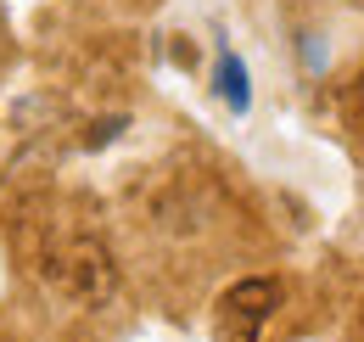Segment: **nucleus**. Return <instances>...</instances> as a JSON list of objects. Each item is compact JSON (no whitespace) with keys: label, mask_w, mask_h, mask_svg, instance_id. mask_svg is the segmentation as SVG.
Instances as JSON below:
<instances>
[{"label":"nucleus","mask_w":364,"mask_h":342,"mask_svg":"<svg viewBox=\"0 0 364 342\" xmlns=\"http://www.w3.org/2000/svg\"><path fill=\"white\" fill-rule=\"evenodd\" d=\"M280 281L274 275H252V281H235L230 292H219L213 303V337L219 342H258L264 326L274 320L280 309Z\"/></svg>","instance_id":"obj_1"},{"label":"nucleus","mask_w":364,"mask_h":342,"mask_svg":"<svg viewBox=\"0 0 364 342\" xmlns=\"http://www.w3.org/2000/svg\"><path fill=\"white\" fill-rule=\"evenodd\" d=\"M219 95H225L230 113H247V101H252V95H247V68H241L230 51H219Z\"/></svg>","instance_id":"obj_2"},{"label":"nucleus","mask_w":364,"mask_h":342,"mask_svg":"<svg viewBox=\"0 0 364 342\" xmlns=\"http://www.w3.org/2000/svg\"><path fill=\"white\" fill-rule=\"evenodd\" d=\"M359 95H364V79H359Z\"/></svg>","instance_id":"obj_3"}]
</instances>
